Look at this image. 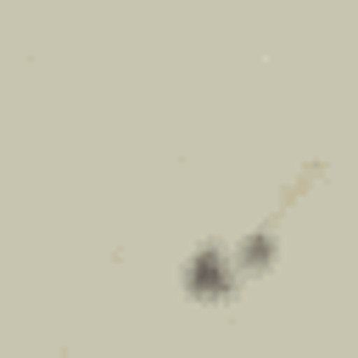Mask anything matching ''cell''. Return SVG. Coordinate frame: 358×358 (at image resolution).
<instances>
[{
    "instance_id": "cell-1",
    "label": "cell",
    "mask_w": 358,
    "mask_h": 358,
    "mask_svg": "<svg viewBox=\"0 0 358 358\" xmlns=\"http://www.w3.org/2000/svg\"><path fill=\"white\" fill-rule=\"evenodd\" d=\"M235 280H241V268H235V252L229 246H201L185 263V291L196 302H224L235 291Z\"/></svg>"
},
{
    "instance_id": "cell-2",
    "label": "cell",
    "mask_w": 358,
    "mask_h": 358,
    "mask_svg": "<svg viewBox=\"0 0 358 358\" xmlns=\"http://www.w3.org/2000/svg\"><path fill=\"white\" fill-rule=\"evenodd\" d=\"M229 252H235V268H241V274H263V268L274 263V252H280V246H274V235H263V229H257V235H246V241H241V246H229Z\"/></svg>"
}]
</instances>
